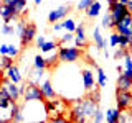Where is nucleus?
Listing matches in <instances>:
<instances>
[{
	"instance_id": "obj_1",
	"label": "nucleus",
	"mask_w": 132,
	"mask_h": 123,
	"mask_svg": "<svg viewBox=\"0 0 132 123\" xmlns=\"http://www.w3.org/2000/svg\"><path fill=\"white\" fill-rule=\"evenodd\" d=\"M96 102L93 100L91 97H86L82 100L73 104L71 110H69V115H71V120L73 121H88L89 118H93L94 115V110L97 108Z\"/></svg>"
},
{
	"instance_id": "obj_2",
	"label": "nucleus",
	"mask_w": 132,
	"mask_h": 123,
	"mask_svg": "<svg viewBox=\"0 0 132 123\" xmlns=\"http://www.w3.org/2000/svg\"><path fill=\"white\" fill-rule=\"evenodd\" d=\"M58 57H60V63H76V61L81 59L82 51L81 48L78 46H71V48H63V46H58Z\"/></svg>"
},
{
	"instance_id": "obj_3",
	"label": "nucleus",
	"mask_w": 132,
	"mask_h": 123,
	"mask_svg": "<svg viewBox=\"0 0 132 123\" xmlns=\"http://www.w3.org/2000/svg\"><path fill=\"white\" fill-rule=\"evenodd\" d=\"M25 104L27 102H45V97H43V92L35 82H28L25 84L23 87V94H22Z\"/></svg>"
},
{
	"instance_id": "obj_4",
	"label": "nucleus",
	"mask_w": 132,
	"mask_h": 123,
	"mask_svg": "<svg viewBox=\"0 0 132 123\" xmlns=\"http://www.w3.org/2000/svg\"><path fill=\"white\" fill-rule=\"evenodd\" d=\"M69 104L63 98H50V100H45V108H46V113L50 117H56V115H64L66 113V107Z\"/></svg>"
},
{
	"instance_id": "obj_5",
	"label": "nucleus",
	"mask_w": 132,
	"mask_h": 123,
	"mask_svg": "<svg viewBox=\"0 0 132 123\" xmlns=\"http://www.w3.org/2000/svg\"><path fill=\"white\" fill-rule=\"evenodd\" d=\"M23 87H25V85H22V84H15V82L8 80L7 77H3L2 89L5 90L7 95L12 98V102H16L20 97H22V94H23Z\"/></svg>"
},
{
	"instance_id": "obj_6",
	"label": "nucleus",
	"mask_w": 132,
	"mask_h": 123,
	"mask_svg": "<svg viewBox=\"0 0 132 123\" xmlns=\"http://www.w3.org/2000/svg\"><path fill=\"white\" fill-rule=\"evenodd\" d=\"M116 104L121 112H126L132 105V90H119L116 89Z\"/></svg>"
},
{
	"instance_id": "obj_7",
	"label": "nucleus",
	"mask_w": 132,
	"mask_h": 123,
	"mask_svg": "<svg viewBox=\"0 0 132 123\" xmlns=\"http://www.w3.org/2000/svg\"><path fill=\"white\" fill-rule=\"evenodd\" d=\"M114 31H117L119 35H124V36H130L132 35V13H126L116 23L114 26Z\"/></svg>"
},
{
	"instance_id": "obj_8",
	"label": "nucleus",
	"mask_w": 132,
	"mask_h": 123,
	"mask_svg": "<svg viewBox=\"0 0 132 123\" xmlns=\"http://www.w3.org/2000/svg\"><path fill=\"white\" fill-rule=\"evenodd\" d=\"M35 38H36V25L33 23V22H30V23H27L23 35L20 36V41H22V48L30 46Z\"/></svg>"
},
{
	"instance_id": "obj_9",
	"label": "nucleus",
	"mask_w": 132,
	"mask_h": 123,
	"mask_svg": "<svg viewBox=\"0 0 132 123\" xmlns=\"http://www.w3.org/2000/svg\"><path fill=\"white\" fill-rule=\"evenodd\" d=\"M69 12H71V7H69V5H61V7H58V8H55V10H51V12L48 13V22L53 25L55 22L64 20L66 16L69 15Z\"/></svg>"
},
{
	"instance_id": "obj_10",
	"label": "nucleus",
	"mask_w": 132,
	"mask_h": 123,
	"mask_svg": "<svg viewBox=\"0 0 132 123\" xmlns=\"http://www.w3.org/2000/svg\"><path fill=\"white\" fill-rule=\"evenodd\" d=\"M109 13H111V16H112L114 23H117L119 20H121L126 13H129V12H127V8H126V3H121L117 0V2L112 3V5H109Z\"/></svg>"
},
{
	"instance_id": "obj_11",
	"label": "nucleus",
	"mask_w": 132,
	"mask_h": 123,
	"mask_svg": "<svg viewBox=\"0 0 132 123\" xmlns=\"http://www.w3.org/2000/svg\"><path fill=\"white\" fill-rule=\"evenodd\" d=\"M74 46H78V48H86L88 46V39H86V33H84V25L79 23V25H76V30H74Z\"/></svg>"
},
{
	"instance_id": "obj_12",
	"label": "nucleus",
	"mask_w": 132,
	"mask_h": 123,
	"mask_svg": "<svg viewBox=\"0 0 132 123\" xmlns=\"http://www.w3.org/2000/svg\"><path fill=\"white\" fill-rule=\"evenodd\" d=\"M0 16L3 18V23H10L13 20H20L18 15L15 13L13 7L7 5V3H2V2H0Z\"/></svg>"
},
{
	"instance_id": "obj_13",
	"label": "nucleus",
	"mask_w": 132,
	"mask_h": 123,
	"mask_svg": "<svg viewBox=\"0 0 132 123\" xmlns=\"http://www.w3.org/2000/svg\"><path fill=\"white\" fill-rule=\"evenodd\" d=\"M5 77L8 80H12V82H15V84H22V80H23V77H22V74H20V69L16 67L15 64H12L10 67H7L5 71Z\"/></svg>"
},
{
	"instance_id": "obj_14",
	"label": "nucleus",
	"mask_w": 132,
	"mask_h": 123,
	"mask_svg": "<svg viewBox=\"0 0 132 123\" xmlns=\"http://www.w3.org/2000/svg\"><path fill=\"white\" fill-rule=\"evenodd\" d=\"M8 121H15V123H20V121H25V117L22 115V108L16 102H12L10 105V117H8Z\"/></svg>"
},
{
	"instance_id": "obj_15",
	"label": "nucleus",
	"mask_w": 132,
	"mask_h": 123,
	"mask_svg": "<svg viewBox=\"0 0 132 123\" xmlns=\"http://www.w3.org/2000/svg\"><path fill=\"white\" fill-rule=\"evenodd\" d=\"M82 82H84V89L88 92H91V90L96 87V77H94L91 69H84L82 71Z\"/></svg>"
},
{
	"instance_id": "obj_16",
	"label": "nucleus",
	"mask_w": 132,
	"mask_h": 123,
	"mask_svg": "<svg viewBox=\"0 0 132 123\" xmlns=\"http://www.w3.org/2000/svg\"><path fill=\"white\" fill-rule=\"evenodd\" d=\"M12 7H13L15 13L18 15V18H25V16L28 15V7H27V0H15V2L12 3Z\"/></svg>"
},
{
	"instance_id": "obj_17",
	"label": "nucleus",
	"mask_w": 132,
	"mask_h": 123,
	"mask_svg": "<svg viewBox=\"0 0 132 123\" xmlns=\"http://www.w3.org/2000/svg\"><path fill=\"white\" fill-rule=\"evenodd\" d=\"M40 89H41V92H43L45 100H50V98H55V97H56V92H55V89H53V84H51L50 80H45L43 84L40 85Z\"/></svg>"
},
{
	"instance_id": "obj_18",
	"label": "nucleus",
	"mask_w": 132,
	"mask_h": 123,
	"mask_svg": "<svg viewBox=\"0 0 132 123\" xmlns=\"http://www.w3.org/2000/svg\"><path fill=\"white\" fill-rule=\"evenodd\" d=\"M93 41H94V44H96V48L99 49V51H102V49L106 48V39H104V36L101 35L99 26H96L93 30Z\"/></svg>"
},
{
	"instance_id": "obj_19",
	"label": "nucleus",
	"mask_w": 132,
	"mask_h": 123,
	"mask_svg": "<svg viewBox=\"0 0 132 123\" xmlns=\"http://www.w3.org/2000/svg\"><path fill=\"white\" fill-rule=\"evenodd\" d=\"M116 87L119 90H132V79L121 72V76L117 77V82H116Z\"/></svg>"
},
{
	"instance_id": "obj_20",
	"label": "nucleus",
	"mask_w": 132,
	"mask_h": 123,
	"mask_svg": "<svg viewBox=\"0 0 132 123\" xmlns=\"http://www.w3.org/2000/svg\"><path fill=\"white\" fill-rule=\"evenodd\" d=\"M86 15L89 16V18H96V16H99V13H101V2H97V0H93V2L89 3V7L86 8Z\"/></svg>"
},
{
	"instance_id": "obj_21",
	"label": "nucleus",
	"mask_w": 132,
	"mask_h": 123,
	"mask_svg": "<svg viewBox=\"0 0 132 123\" xmlns=\"http://www.w3.org/2000/svg\"><path fill=\"white\" fill-rule=\"evenodd\" d=\"M119 117H121V110L119 108H109L104 115V120L107 123H119Z\"/></svg>"
},
{
	"instance_id": "obj_22",
	"label": "nucleus",
	"mask_w": 132,
	"mask_h": 123,
	"mask_svg": "<svg viewBox=\"0 0 132 123\" xmlns=\"http://www.w3.org/2000/svg\"><path fill=\"white\" fill-rule=\"evenodd\" d=\"M10 105H12V98L7 95V92L3 89H0V110L10 108Z\"/></svg>"
},
{
	"instance_id": "obj_23",
	"label": "nucleus",
	"mask_w": 132,
	"mask_h": 123,
	"mask_svg": "<svg viewBox=\"0 0 132 123\" xmlns=\"http://www.w3.org/2000/svg\"><path fill=\"white\" fill-rule=\"evenodd\" d=\"M12 64H13V57H10L8 54H0V71H5Z\"/></svg>"
},
{
	"instance_id": "obj_24",
	"label": "nucleus",
	"mask_w": 132,
	"mask_h": 123,
	"mask_svg": "<svg viewBox=\"0 0 132 123\" xmlns=\"http://www.w3.org/2000/svg\"><path fill=\"white\" fill-rule=\"evenodd\" d=\"M45 63H46V69H55L58 64H60V57H58V53H53L50 57L45 59Z\"/></svg>"
},
{
	"instance_id": "obj_25",
	"label": "nucleus",
	"mask_w": 132,
	"mask_h": 123,
	"mask_svg": "<svg viewBox=\"0 0 132 123\" xmlns=\"http://www.w3.org/2000/svg\"><path fill=\"white\" fill-rule=\"evenodd\" d=\"M96 72H97V79H96V84L99 85V89L101 87H106V82H107V77H106V72L102 71L101 67H96Z\"/></svg>"
},
{
	"instance_id": "obj_26",
	"label": "nucleus",
	"mask_w": 132,
	"mask_h": 123,
	"mask_svg": "<svg viewBox=\"0 0 132 123\" xmlns=\"http://www.w3.org/2000/svg\"><path fill=\"white\" fill-rule=\"evenodd\" d=\"M61 25H63V30L69 33H74V30H76V22L73 18H64V22H61Z\"/></svg>"
},
{
	"instance_id": "obj_27",
	"label": "nucleus",
	"mask_w": 132,
	"mask_h": 123,
	"mask_svg": "<svg viewBox=\"0 0 132 123\" xmlns=\"http://www.w3.org/2000/svg\"><path fill=\"white\" fill-rule=\"evenodd\" d=\"M56 48H58V41H45L40 46V49L43 53H51L53 49H56Z\"/></svg>"
},
{
	"instance_id": "obj_28",
	"label": "nucleus",
	"mask_w": 132,
	"mask_h": 123,
	"mask_svg": "<svg viewBox=\"0 0 132 123\" xmlns=\"http://www.w3.org/2000/svg\"><path fill=\"white\" fill-rule=\"evenodd\" d=\"M101 25L104 28H109V30H114V26H116V23H114V20H112V16H111V13H106L104 16H102V22Z\"/></svg>"
},
{
	"instance_id": "obj_29",
	"label": "nucleus",
	"mask_w": 132,
	"mask_h": 123,
	"mask_svg": "<svg viewBox=\"0 0 132 123\" xmlns=\"http://www.w3.org/2000/svg\"><path fill=\"white\" fill-rule=\"evenodd\" d=\"M33 67L35 69H46V63H45V57L36 54L35 56V61H33Z\"/></svg>"
},
{
	"instance_id": "obj_30",
	"label": "nucleus",
	"mask_w": 132,
	"mask_h": 123,
	"mask_svg": "<svg viewBox=\"0 0 132 123\" xmlns=\"http://www.w3.org/2000/svg\"><path fill=\"white\" fill-rule=\"evenodd\" d=\"M117 46L121 48H126V49H130V41H129V36H124V35H119V44Z\"/></svg>"
},
{
	"instance_id": "obj_31",
	"label": "nucleus",
	"mask_w": 132,
	"mask_h": 123,
	"mask_svg": "<svg viewBox=\"0 0 132 123\" xmlns=\"http://www.w3.org/2000/svg\"><path fill=\"white\" fill-rule=\"evenodd\" d=\"M7 54L10 56V57H18V54H20V48H16V46H13V44H8V49H7Z\"/></svg>"
},
{
	"instance_id": "obj_32",
	"label": "nucleus",
	"mask_w": 132,
	"mask_h": 123,
	"mask_svg": "<svg viewBox=\"0 0 132 123\" xmlns=\"http://www.w3.org/2000/svg\"><path fill=\"white\" fill-rule=\"evenodd\" d=\"M94 123H101V121H104V113L101 112L99 108H96L94 110V115H93V118H91Z\"/></svg>"
},
{
	"instance_id": "obj_33",
	"label": "nucleus",
	"mask_w": 132,
	"mask_h": 123,
	"mask_svg": "<svg viewBox=\"0 0 132 123\" xmlns=\"http://www.w3.org/2000/svg\"><path fill=\"white\" fill-rule=\"evenodd\" d=\"M109 44H111L112 48H116V46L119 44V33H117V31H112V33L109 35Z\"/></svg>"
},
{
	"instance_id": "obj_34",
	"label": "nucleus",
	"mask_w": 132,
	"mask_h": 123,
	"mask_svg": "<svg viewBox=\"0 0 132 123\" xmlns=\"http://www.w3.org/2000/svg\"><path fill=\"white\" fill-rule=\"evenodd\" d=\"M129 53H130V49H126V48L119 46V49L114 53V59H122V57L126 56V54H129Z\"/></svg>"
},
{
	"instance_id": "obj_35",
	"label": "nucleus",
	"mask_w": 132,
	"mask_h": 123,
	"mask_svg": "<svg viewBox=\"0 0 132 123\" xmlns=\"http://www.w3.org/2000/svg\"><path fill=\"white\" fill-rule=\"evenodd\" d=\"M13 26H12L10 23H3V26H2V35H5V36H12L13 35Z\"/></svg>"
},
{
	"instance_id": "obj_36",
	"label": "nucleus",
	"mask_w": 132,
	"mask_h": 123,
	"mask_svg": "<svg viewBox=\"0 0 132 123\" xmlns=\"http://www.w3.org/2000/svg\"><path fill=\"white\" fill-rule=\"evenodd\" d=\"M73 38H74V35H73V33L66 31V35H63V36H61V39L58 41V46H63L64 43H68V41H71Z\"/></svg>"
},
{
	"instance_id": "obj_37",
	"label": "nucleus",
	"mask_w": 132,
	"mask_h": 123,
	"mask_svg": "<svg viewBox=\"0 0 132 123\" xmlns=\"http://www.w3.org/2000/svg\"><path fill=\"white\" fill-rule=\"evenodd\" d=\"M91 2H93V0H79V2H78V5H76V8H78L79 12H84L86 8L89 7Z\"/></svg>"
},
{
	"instance_id": "obj_38",
	"label": "nucleus",
	"mask_w": 132,
	"mask_h": 123,
	"mask_svg": "<svg viewBox=\"0 0 132 123\" xmlns=\"http://www.w3.org/2000/svg\"><path fill=\"white\" fill-rule=\"evenodd\" d=\"M50 121H53V123H64L66 121V117H64V115H56V117L50 118Z\"/></svg>"
},
{
	"instance_id": "obj_39",
	"label": "nucleus",
	"mask_w": 132,
	"mask_h": 123,
	"mask_svg": "<svg viewBox=\"0 0 132 123\" xmlns=\"http://www.w3.org/2000/svg\"><path fill=\"white\" fill-rule=\"evenodd\" d=\"M45 41H46V39H45V36H43V35H40V36H38V38H36V46H38V48H40V46H41V44H43V43H45Z\"/></svg>"
},
{
	"instance_id": "obj_40",
	"label": "nucleus",
	"mask_w": 132,
	"mask_h": 123,
	"mask_svg": "<svg viewBox=\"0 0 132 123\" xmlns=\"http://www.w3.org/2000/svg\"><path fill=\"white\" fill-rule=\"evenodd\" d=\"M53 30H55V31H61V30H63V25L55 22V23H53Z\"/></svg>"
},
{
	"instance_id": "obj_41",
	"label": "nucleus",
	"mask_w": 132,
	"mask_h": 123,
	"mask_svg": "<svg viewBox=\"0 0 132 123\" xmlns=\"http://www.w3.org/2000/svg\"><path fill=\"white\" fill-rule=\"evenodd\" d=\"M7 49H8V44H0V54H7Z\"/></svg>"
},
{
	"instance_id": "obj_42",
	"label": "nucleus",
	"mask_w": 132,
	"mask_h": 123,
	"mask_svg": "<svg viewBox=\"0 0 132 123\" xmlns=\"http://www.w3.org/2000/svg\"><path fill=\"white\" fill-rule=\"evenodd\" d=\"M122 74H124V76H127L129 79H132V71H130V69H124Z\"/></svg>"
},
{
	"instance_id": "obj_43",
	"label": "nucleus",
	"mask_w": 132,
	"mask_h": 123,
	"mask_svg": "<svg viewBox=\"0 0 132 123\" xmlns=\"http://www.w3.org/2000/svg\"><path fill=\"white\" fill-rule=\"evenodd\" d=\"M126 8H127V12H129V13H132V0H127Z\"/></svg>"
},
{
	"instance_id": "obj_44",
	"label": "nucleus",
	"mask_w": 132,
	"mask_h": 123,
	"mask_svg": "<svg viewBox=\"0 0 132 123\" xmlns=\"http://www.w3.org/2000/svg\"><path fill=\"white\" fill-rule=\"evenodd\" d=\"M3 77H5V72L0 71V89H2V84H3Z\"/></svg>"
},
{
	"instance_id": "obj_45",
	"label": "nucleus",
	"mask_w": 132,
	"mask_h": 123,
	"mask_svg": "<svg viewBox=\"0 0 132 123\" xmlns=\"http://www.w3.org/2000/svg\"><path fill=\"white\" fill-rule=\"evenodd\" d=\"M15 0H2V3H7V5H12Z\"/></svg>"
},
{
	"instance_id": "obj_46",
	"label": "nucleus",
	"mask_w": 132,
	"mask_h": 123,
	"mask_svg": "<svg viewBox=\"0 0 132 123\" xmlns=\"http://www.w3.org/2000/svg\"><path fill=\"white\" fill-rule=\"evenodd\" d=\"M122 71H124V67H122V66H117V72H119V74H121Z\"/></svg>"
},
{
	"instance_id": "obj_47",
	"label": "nucleus",
	"mask_w": 132,
	"mask_h": 123,
	"mask_svg": "<svg viewBox=\"0 0 132 123\" xmlns=\"http://www.w3.org/2000/svg\"><path fill=\"white\" fill-rule=\"evenodd\" d=\"M126 112H127V113H129V115H132V105H130V107H129V108H127V110H126Z\"/></svg>"
},
{
	"instance_id": "obj_48",
	"label": "nucleus",
	"mask_w": 132,
	"mask_h": 123,
	"mask_svg": "<svg viewBox=\"0 0 132 123\" xmlns=\"http://www.w3.org/2000/svg\"><path fill=\"white\" fill-rule=\"evenodd\" d=\"M33 2H35V5H40V3L43 2V0H33Z\"/></svg>"
},
{
	"instance_id": "obj_49",
	"label": "nucleus",
	"mask_w": 132,
	"mask_h": 123,
	"mask_svg": "<svg viewBox=\"0 0 132 123\" xmlns=\"http://www.w3.org/2000/svg\"><path fill=\"white\" fill-rule=\"evenodd\" d=\"M114 2H117V0H107V3H109V5H112Z\"/></svg>"
},
{
	"instance_id": "obj_50",
	"label": "nucleus",
	"mask_w": 132,
	"mask_h": 123,
	"mask_svg": "<svg viewBox=\"0 0 132 123\" xmlns=\"http://www.w3.org/2000/svg\"><path fill=\"white\" fill-rule=\"evenodd\" d=\"M129 41H130V46H132V35L129 36Z\"/></svg>"
},
{
	"instance_id": "obj_51",
	"label": "nucleus",
	"mask_w": 132,
	"mask_h": 123,
	"mask_svg": "<svg viewBox=\"0 0 132 123\" xmlns=\"http://www.w3.org/2000/svg\"><path fill=\"white\" fill-rule=\"evenodd\" d=\"M119 2H121V3H127V0H119Z\"/></svg>"
}]
</instances>
